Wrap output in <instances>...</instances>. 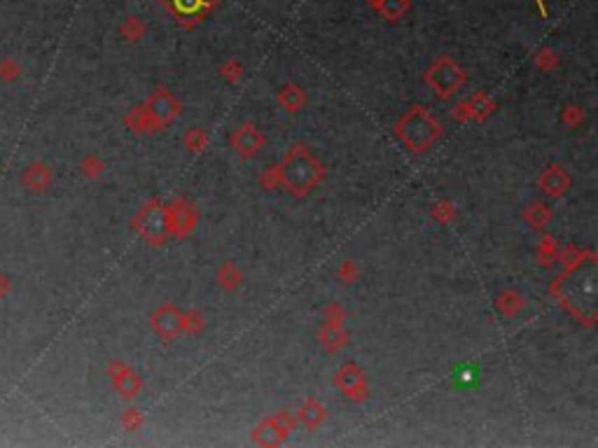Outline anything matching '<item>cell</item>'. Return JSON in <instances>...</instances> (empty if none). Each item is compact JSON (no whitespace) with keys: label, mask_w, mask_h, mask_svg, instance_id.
<instances>
[{"label":"cell","mask_w":598,"mask_h":448,"mask_svg":"<svg viewBox=\"0 0 598 448\" xmlns=\"http://www.w3.org/2000/svg\"><path fill=\"white\" fill-rule=\"evenodd\" d=\"M435 124L433 119H428L423 112H412L400 126V136L407 140L409 145H414L416 150H421L423 145H428L435 138Z\"/></svg>","instance_id":"6da1fadb"},{"label":"cell","mask_w":598,"mask_h":448,"mask_svg":"<svg viewBox=\"0 0 598 448\" xmlns=\"http://www.w3.org/2000/svg\"><path fill=\"white\" fill-rule=\"evenodd\" d=\"M176 3H178V7H180V10L190 14V12H194V10H197L201 0H176Z\"/></svg>","instance_id":"7a4b0ae2"}]
</instances>
